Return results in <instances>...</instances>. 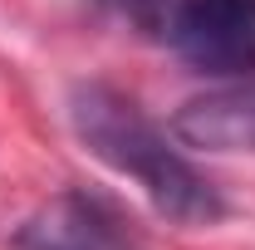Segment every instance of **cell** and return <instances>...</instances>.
<instances>
[{"instance_id": "obj_1", "label": "cell", "mask_w": 255, "mask_h": 250, "mask_svg": "<svg viewBox=\"0 0 255 250\" xmlns=\"http://www.w3.org/2000/svg\"><path fill=\"white\" fill-rule=\"evenodd\" d=\"M69 123L98 162H108L118 177H132L142 187V196L157 206V216L177 226L226 221L221 187L206 172H196L128 94L108 84H79L69 94Z\"/></svg>"}, {"instance_id": "obj_2", "label": "cell", "mask_w": 255, "mask_h": 250, "mask_svg": "<svg viewBox=\"0 0 255 250\" xmlns=\"http://www.w3.org/2000/svg\"><path fill=\"white\" fill-rule=\"evenodd\" d=\"M15 250H147V236L123 201L94 187H69L49 196L15 231Z\"/></svg>"}, {"instance_id": "obj_3", "label": "cell", "mask_w": 255, "mask_h": 250, "mask_svg": "<svg viewBox=\"0 0 255 250\" xmlns=\"http://www.w3.org/2000/svg\"><path fill=\"white\" fill-rule=\"evenodd\" d=\"M157 39L201 74H246L255 69V0H167Z\"/></svg>"}, {"instance_id": "obj_4", "label": "cell", "mask_w": 255, "mask_h": 250, "mask_svg": "<svg viewBox=\"0 0 255 250\" xmlns=\"http://www.w3.org/2000/svg\"><path fill=\"white\" fill-rule=\"evenodd\" d=\"M172 132L201 152H246L255 157V84L211 89L187 98L172 118Z\"/></svg>"}]
</instances>
